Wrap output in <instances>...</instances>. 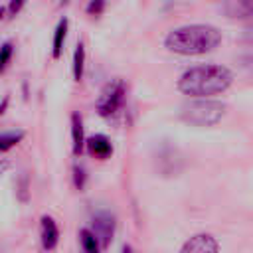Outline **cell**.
Segmentation results:
<instances>
[{
    "mask_svg": "<svg viewBox=\"0 0 253 253\" xmlns=\"http://www.w3.org/2000/svg\"><path fill=\"white\" fill-rule=\"evenodd\" d=\"M2 16H4V10H2V8H0V20H2Z\"/></svg>",
    "mask_w": 253,
    "mask_h": 253,
    "instance_id": "21",
    "label": "cell"
},
{
    "mask_svg": "<svg viewBox=\"0 0 253 253\" xmlns=\"http://www.w3.org/2000/svg\"><path fill=\"white\" fill-rule=\"evenodd\" d=\"M103 8H105V0H91L89 2V6H87V12L89 14H101L103 12Z\"/></svg>",
    "mask_w": 253,
    "mask_h": 253,
    "instance_id": "17",
    "label": "cell"
},
{
    "mask_svg": "<svg viewBox=\"0 0 253 253\" xmlns=\"http://www.w3.org/2000/svg\"><path fill=\"white\" fill-rule=\"evenodd\" d=\"M12 53H14V45H12L10 42L2 43V47H0V73H2V71L6 69V65L10 63Z\"/></svg>",
    "mask_w": 253,
    "mask_h": 253,
    "instance_id": "15",
    "label": "cell"
},
{
    "mask_svg": "<svg viewBox=\"0 0 253 253\" xmlns=\"http://www.w3.org/2000/svg\"><path fill=\"white\" fill-rule=\"evenodd\" d=\"M125 95H126V85L123 79H115L107 83L105 89L101 91V97L97 99V113L105 119L115 117L123 109Z\"/></svg>",
    "mask_w": 253,
    "mask_h": 253,
    "instance_id": "4",
    "label": "cell"
},
{
    "mask_svg": "<svg viewBox=\"0 0 253 253\" xmlns=\"http://www.w3.org/2000/svg\"><path fill=\"white\" fill-rule=\"evenodd\" d=\"M233 81V73L225 65L208 63L186 69L178 79V89L190 97H211L223 93Z\"/></svg>",
    "mask_w": 253,
    "mask_h": 253,
    "instance_id": "1",
    "label": "cell"
},
{
    "mask_svg": "<svg viewBox=\"0 0 253 253\" xmlns=\"http://www.w3.org/2000/svg\"><path fill=\"white\" fill-rule=\"evenodd\" d=\"M85 146H87V150H89L91 156L101 158V160H105V158H109L113 154V144H111V140L105 134H95V136L87 138L85 140Z\"/></svg>",
    "mask_w": 253,
    "mask_h": 253,
    "instance_id": "7",
    "label": "cell"
},
{
    "mask_svg": "<svg viewBox=\"0 0 253 253\" xmlns=\"http://www.w3.org/2000/svg\"><path fill=\"white\" fill-rule=\"evenodd\" d=\"M10 168V160H6V158H0V176L6 172Z\"/></svg>",
    "mask_w": 253,
    "mask_h": 253,
    "instance_id": "19",
    "label": "cell"
},
{
    "mask_svg": "<svg viewBox=\"0 0 253 253\" xmlns=\"http://www.w3.org/2000/svg\"><path fill=\"white\" fill-rule=\"evenodd\" d=\"M180 251L182 253H217L219 251V243L210 233H198V235L190 237L182 245Z\"/></svg>",
    "mask_w": 253,
    "mask_h": 253,
    "instance_id": "5",
    "label": "cell"
},
{
    "mask_svg": "<svg viewBox=\"0 0 253 253\" xmlns=\"http://www.w3.org/2000/svg\"><path fill=\"white\" fill-rule=\"evenodd\" d=\"M83 69H85V45L79 42L75 45V53H73V79L75 81L83 79Z\"/></svg>",
    "mask_w": 253,
    "mask_h": 253,
    "instance_id": "12",
    "label": "cell"
},
{
    "mask_svg": "<svg viewBox=\"0 0 253 253\" xmlns=\"http://www.w3.org/2000/svg\"><path fill=\"white\" fill-rule=\"evenodd\" d=\"M79 239H81V245H83V249L87 253H97L101 249V245H99V241H97V237H95V233L91 229H81L79 231Z\"/></svg>",
    "mask_w": 253,
    "mask_h": 253,
    "instance_id": "13",
    "label": "cell"
},
{
    "mask_svg": "<svg viewBox=\"0 0 253 253\" xmlns=\"http://www.w3.org/2000/svg\"><path fill=\"white\" fill-rule=\"evenodd\" d=\"M24 4H26V0H10V4H8V14H10V16H16V14L24 8Z\"/></svg>",
    "mask_w": 253,
    "mask_h": 253,
    "instance_id": "18",
    "label": "cell"
},
{
    "mask_svg": "<svg viewBox=\"0 0 253 253\" xmlns=\"http://www.w3.org/2000/svg\"><path fill=\"white\" fill-rule=\"evenodd\" d=\"M73 180H75V188H83L85 186V170L81 166H75L73 168Z\"/></svg>",
    "mask_w": 253,
    "mask_h": 253,
    "instance_id": "16",
    "label": "cell"
},
{
    "mask_svg": "<svg viewBox=\"0 0 253 253\" xmlns=\"http://www.w3.org/2000/svg\"><path fill=\"white\" fill-rule=\"evenodd\" d=\"M67 26H69L67 18H61L59 24H57V28H55V34H53V49H51V55L55 59L63 51V42H65V36H67Z\"/></svg>",
    "mask_w": 253,
    "mask_h": 253,
    "instance_id": "11",
    "label": "cell"
},
{
    "mask_svg": "<svg viewBox=\"0 0 253 253\" xmlns=\"http://www.w3.org/2000/svg\"><path fill=\"white\" fill-rule=\"evenodd\" d=\"M225 115V105L215 99L196 97L194 101L186 103L180 111V119L194 126H213Z\"/></svg>",
    "mask_w": 253,
    "mask_h": 253,
    "instance_id": "3",
    "label": "cell"
},
{
    "mask_svg": "<svg viewBox=\"0 0 253 253\" xmlns=\"http://www.w3.org/2000/svg\"><path fill=\"white\" fill-rule=\"evenodd\" d=\"M6 103H8V99H4V103H2V105H0V115H2V113H4V107H6Z\"/></svg>",
    "mask_w": 253,
    "mask_h": 253,
    "instance_id": "20",
    "label": "cell"
},
{
    "mask_svg": "<svg viewBox=\"0 0 253 253\" xmlns=\"http://www.w3.org/2000/svg\"><path fill=\"white\" fill-rule=\"evenodd\" d=\"M71 140H73V154L79 156L85 148V134H83V121L79 113L71 115Z\"/></svg>",
    "mask_w": 253,
    "mask_h": 253,
    "instance_id": "9",
    "label": "cell"
},
{
    "mask_svg": "<svg viewBox=\"0 0 253 253\" xmlns=\"http://www.w3.org/2000/svg\"><path fill=\"white\" fill-rule=\"evenodd\" d=\"M91 231L95 233L99 245H101V247H107L109 239H111L113 233H115V217H113L111 213H107V211L97 213V215L93 217V229H91Z\"/></svg>",
    "mask_w": 253,
    "mask_h": 253,
    "instance_id": "6",
    "label": "cell"
},
{
    "mask_svg": "<svg viewBox=\"0 0 253 253\" xmlns=\"http://www.w3.org/2000/svg\"><path fill=\"white\" fill-rule=\"evenodd\" d=\"M221 43V32L210 24H190L172 30L164 45L180 55H202L213 51Z\"/></svg>",
    "mask_w": 253,
    "mask_h": 253,
    "instance_id": "2",
    "label": "cell"
},
{
    "mask_svg": "<svg viewBox=\"0 0 253 253\" xmlns=\"http://www.w3.org/2000/svg\"><path fill=\"white\" fill-rule=\"evenodd\" d=\"M225 12L231 18H249L253 14V0H229Z\"/></svg>",
    "mask_w": 253,
    "mask_h": 253,
    "instance_id": "10",
    "label": "cell"
},
{
    "mask_svg": "<svg viewBox=\"0 0 253 253\" xmlns=\"http://www.w3.org/2000/svg\"><path fill=\"white\" fill-rule=\"evenodd\" d=\"M22 138H24V132H22V130H10V132L0 134V152L10 150V148L16 146Z\"/></svg>",
    "mask_w": 253,
    "mask_h": 253,
    "instance_id": "14",
    "label": "cell"
},
{
    "mask_svg": "<svg viewBox=\"0 0 253 253\" xmlns=\"http://www.w3.org/2000/svg\"><path fill=\"white\" fill-rule=\"evenodd\" d=\"M57 239H59V229H57L55 219L49 215H43L42 217V245H43V249H47V251L55 249Z\"/></svg>",
    "mask_w": 253,
    "mask_h": 253,
    "instance_id": "8",
    "label": "cell"
}]
</instances>
